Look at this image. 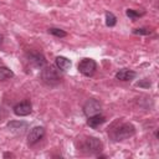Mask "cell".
I'll list each match as a JSON object with an SVG mask.
<instances>
[{
    "label": "cell",
    "instance_id": "cell-1",
    "mask_svg": "<svg viewBox=\"0 0 159 159\" xmlns=\"http://www.w3.org/2000/svg\"><path fill=\"white\" fill-rule=\"evenodd\" d=\"M135 133V128L133 124L130 123H122L118 127H116L112 132H111V138L114 142H120L124 139H128L130 137H133Z\"/></svg>",
    "mask_w": 159,
    "mask_h": 159
},
{
    "label": "cell",
    "instance_id": "cell-2",
    "mask_svg": "<svg viewBox=\"0 0 159 159\" xmlns=\"http://www.w3.org/2000/svg\"><path fill=\"white\" fill-rule=\"evenodd\" d=\"M78 148H80L81 152H83L86 154H96V153L101 152V149L103 148V144L98 138L84 137V139L80 140Z\"/></svg>",
    "mask_w": 159,
    "mask_h": 159
},
{
    "label": "cell",
    "instance_id": "cell-3",
    "mask_svg": "<svg viewBox=\"0 0 159 159\" xmlns=\"http://www.w3.org/2000/svg\"><path fill=\"white\" fill-rule=\"evenodd\" d=\"M40 77H41V81L50 87L58 84L61 81V77H60L57 70H55V67H52V66H46V67L43 66L41 70Z\"/></svg>",
    "mask_w": 159,
    "mask_h": 159
},
{
    "label": "cell",
    "instance_id": "cell-4",
    "mask_svg": "<svg viewBox=\"0 0 159 159\" xmlns=\"http://www.w3.org/2000/svg\"><path fill=\"white\" fill-rule=\"evenodd\" d=\"M97 70V63L92 58H83L80 63H78V71L83 75V76H92Z\"/></svg>",
    "mask_w": 159,
    "mask_h": 159
},
{
    "label": "cell",
    "instance_id": "cell-5",
    "mask_svg": "<svg viewBox=\"0 0 159 159\" xmlns=\"http://www.w3.org/2000/svg\"><path fill=\"white\" fill-rule=\"evenodd\" d=\"M101 111H102V104H101L99 101H97V99H94V98L88 99V101L83 104V113H84L87 117L98 114V113H101Z\"/></svg>",
    "mask_w": 159,
    "mask_h": 159
},
{
    "label": "cell",
    "instance_id": "cell-6",
    "mask_svg": "<svg viewBox=\"0 0 159 159\" xmlns=\"http://www.w3.org/2000/svg\"><path fill=\"white\" fill-rule=\"evenodd\" d=\"M43 135H45V128L43 127L36 125V127L31 128L29 134H27V143H29V145H34L37 142H40L43 138Z\"/></svg>",
    "mask_w": 159,
    "mask_h": 159
},
{
    "label": "cell",
    "instance_id": "cell-7",
    "mask_svg": "<svg viewBox=\"0 0 159 159\" xmlns=\"http://www.w3.org/2000/svg\"><path fill=\"white\" fill-rule=\"evenodd\" d=\"M32 112V106L30 103V101H22L20 103H17L15 107H14V113L19 117H25V116H29L30 113Z\"/></svg>",
    "mask_w": 159,
    "mask_h": 159
},
{
    "label": "cell",
    "instance_id": "cell-8",
    "mask_svg": "<svg viewBox=\"0 0 159 159\" xmlns=\"http://www.w3.org/2000/svg\"><path fill=\"white\" fill-rule=\"evenodd\" d=\"M27 58H29V62L34 67H37V68H42L46 63V60H45L43 55L40 53V52H29Z\"/></svg>",
    "mask_w": 159,
    "mask_h": 159
},
{
    "label": "cell",
    "instance_id": "cell-9",
    "mask_svg": "<svg viewBox=\"0 0 159 159\" xmlns=\"http://www.w3.org/2000/svg\"><path fill=\"white\" fill-rule=\"evenodd\" d=\"M135 76H137V73H135L134 71L127 70V68L119 70V71L116 73V78H117V80H120V81H132Z\"/></svg>",
    "mask_w": 159,
    "mask_h": 159
},
{
    "label": "cell",
    "instance_id": "cell-10",
    "mask_svg": "<svg viewBox=\"0 0 159 159\" xmlns=\"http://www.w3.org/2000/svg\"><path fill=\"white\" fill-rule=\"evenodd\" d=\"M104 122H106V118H104L103 116H101V113H98V114H94V116L88 117L87 124H88L91 128H98V127L102 125Z\"/></svg>",
    "mask_w": 159,
    "mask_h": 159
},
{
    "label": "cell",
    "instance_id": "cell-11",
    "mask_svg": "<svg viewBox=\"0 0 159 159\" xmlns=\"http://www.w3.org/2000/svg\"><path fill=\"white\" fill-rule=\"evenodd\" d=\"M56 66L61 71H67L71 67V61L65 56H57L56 57Z\"/></svg>",
    "mask_w": 159,
    "mask_h": 159
},
{
    "label": "cell",
    "instance_id": "cell-12",
    "mask_svg": "<svg viewBox=\"0 0 159 159\" xmlns=\"http://www.w3.org/2000/svg\"><path fill=\"white\" fill-rule=\"evenodd\" d=\"M26 127H27V124H26L25 122H16V120H14V122H9V123H7V128L11 129V130H20V132H24Z\"/></svg>",
    "mask_w": 159,
    "mask_h": 159
},
{
    "label": "cell",
    "instance_id": "cell-13",
    "mask_svg": "<svg viewBox=\"0 0 159 159\" xmlns=\"http://www.w3.org/2000/svg\"><path fill=\"white\" fill-rule=\"evenodd\" d=\"M12 77H14V72L9 67L0 66V81H5V80L12 78Z\"/></svg>",
    "mask_w": 159,
    "mask_h": 159
},
{
    "label": "cell",
    "instance_id": "cell-14",
    "mask_svg": "<svg viewBox=\"0 0 159 159\" xmlns=\"http://www.w3.org/2000/svg\"><path fill=\"white\" fill-rule=\"evenodd\" d=\"M116 22H117V17L112 12H106V25L112 27L116 25Z\"/></svg>",
    "mask_w": 159,
    "mask_h": 159
},
{
    "label": "cell",
    "instance_id": "cell-15",
    "mask_svg": "<svg viewBox=\"0 0 159 159\" xmlns=\"http://www.w3.org/2000/svg\"><path fill=\"white\" fill-rule=\"evenodd\" d=\"M48 34H51V35H53V36H56V37H65V36L67 35L63 30L57 29V27H50V29H48Z\"/></svg>",
    "mask_w": 159,
    "mask_h": 159
},
{
    "label": "cell",
    "instance_id": "cell-16",
    "mask_svg": "<svg viewBox=\"0 0 159 159\" xmlns=\"http://www.w3.org/2000/svg\"><path fill=\"white\" fill-rule=\"evenodd\" d=\"M142 15H143V12H138V11H135V10H132V9H128V10H127V16L130 17L132 20H135L137 17H139V16H142Z\"/></svg>",
    "mask_w": 159,
    "mask_h": 159
},
{
    "label": "cell",
    "instance_id": "cell-17",
    "mask_svg": "<svg viewBox=\"0 0 159 159\" xmlns=\"http://www.w3.org/2000/svg\"><path fill=\"white\" fill-rule=\"evenodd\" d=\"M133 34H135V35H149V34H152V30L145 29V27H140V29H134Z\"/></svg>",
    "mask_w": 159,
    "mask_h": 159
},
{
    "label": "cell",
    "instance_id": "cell-18",
    "mask_svg": "<svg viewBox=\"0 0 159 159\" xmlns=\"http://www.w3.org/2000/svg\"><path fill=\"white\" fill-rule=\"evenodd\" d=\"M137 86H139V87H145V88H149V87H150V82H149V80H143V81L138 82V83H137Z\"/></svg>",
    "mask_w": 159,
    "mask_h": 159
},
{
    "label": "cell",
    "instance_id": "cell-19",
    "mask_svg": "<svg viewBox=\"0 0 159 159\" xmlns=\"http://www.w3.org/2000/svg\"><path fill=\"white\" fill-rule=\"evenodd\" d=\"M1 42H2V35L0 34V43H1Z\"/></svg>",
    "mask_w": 159,
    "mask_h": 159
}]
</instances>
